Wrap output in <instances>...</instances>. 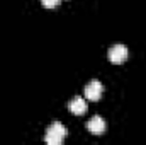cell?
<instances>
[{"instance_id": "obj_6", "label": "cell", "mask_w": 146, "mask_h": 145, "mask_svg": "<svg viewBox=\"0 0 146 145\" xmlns=\"http://www.w3.org/2000/svg\"><path fill=\"white\" fill-rule=\"evenodd\" d=\"M60 2H61V0H41V3H42L46 9H53V7H56Z\"/></svg>"}, {"instance_id": "obj_3", "label": "cell", "mask_w": 146, "mask_h": 145, "mask_svg": "<svg viewBox=\"0 0 146 145\" xmlns=\"http://www.w3.org/2000/svg\"><path fill=\"white\" fill-rule=\"evenodd\" d=\"M85 96L88 101H99L102 97V92H104V85L99 82V80H90L87 85H85Z\"/></svg>"}, {"instance_id": "obj_5", "label": "cell", "mask_w": 146, "mask_h": 145, "mask_svg": "<svg viewBox=\"0 0 146 145\" xmlns=\"http://www.w3.org/2000/svg\"><path fill=\"white\" fill-rule=\"evenodd\" d=\"M68 109L72 111L73 114H83L85 111H87V103H85V99L83 97H80V96H76V97H73L72 101H70V104H68Z\"/></svg>"}, {"instance_id": "obj_1", "label": "cell", "mask_w": 146, "mask_h": 145, "mask_svg": "<svg viewBox=\"0 0 146 145\" xmlns=\"http://www.w3.org/2000/svg\"><path fill=\"white\" fill-rule=\"evenodd\" d=\"M68 132L65 128V125H61L60 121L53 123L48 130H46V135H44V142L48 145H61L63 140L66 138Z\"/></svg>"}, {"instance_id": "obj_2", "label": "cell", "mask_w": 146, "mask_h": 145, "mask_svg": "<svg viewBox=\"0 0 146 145\" xmlns=\"http://www.w3.org/2000/svg\"><path fill=\"white\" fill-rule=\"evenodd\" d=\"M107 56H109V60L112 62V63L119 65V63H122V62L127 60L129 51H127V48H126L124 44H114V46H110Z\"/></svg>"}, {"instance_id": "obj_4", "label": "cell", "mask_w": 146, "mask_h": 145, "mask_svg": "<svg viewBox=\"0 0 146 145\" xmlns=\"http://www.w3.org/2000/svg\"><path fill=\"white\" fill-rule=\"evenodd\" d=\"M87 128H88V132H90L92 135H104V133H106V121H104V118H100V116H94V118H90V121L87 123Z\"/></svg>"}]
</instances>
